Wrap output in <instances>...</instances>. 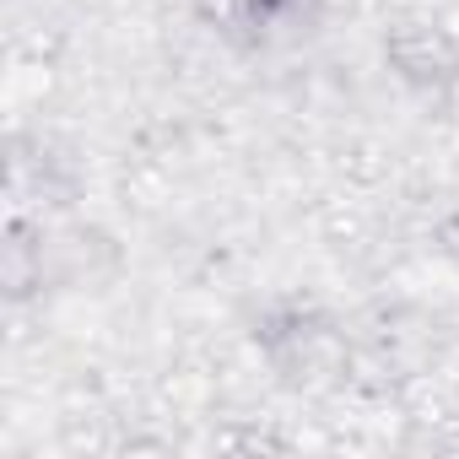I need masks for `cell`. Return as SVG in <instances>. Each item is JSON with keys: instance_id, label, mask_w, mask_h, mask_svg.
I'll use <instances>...</instances> for the list:
<instances>
[{"instance_id": "6da1fadb", "label": "cell", "mask_w": 459, "mask_h": 459, "mask_svg": "<svg viewBox=\"0 0 459 459\" xmlns=\"http://www.w3.org/2000/svg\"><path fill=\"white\" fill-rule=\"evenodd\" d=\"M384 55H389V65H394L411 87H437V82H448V76L459 71V49H454L437 28H421V22L394 28L389 44H384Z\"/></svg>"}, {"instance_id": "7a4b0ae2", "label": "cell", "mask_w": 459, "mask_h": 459, "mask_svg": "<svg viewBox=\"0 0 459 459\" xmlns=\"http://www.w3.org/2000/svg\"><path fill=\"white\" fill-rule=\"evenodd\" d=\"M298 6V0H233V12H238V22L244 28H255V33H265V28H276L287 12Z\"/></svg>"}]
</instances>
